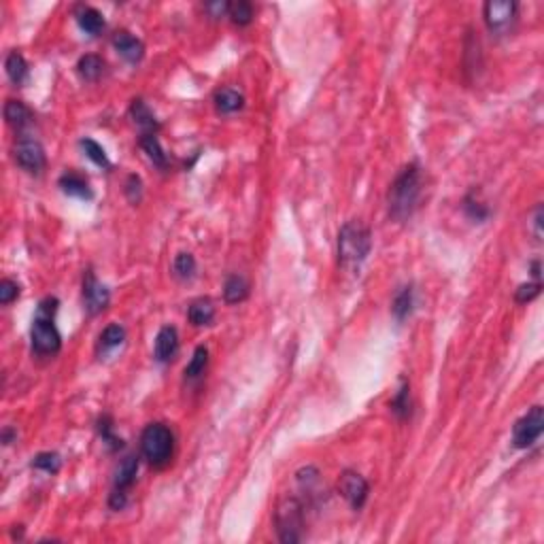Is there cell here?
Instances as JSON below:
<instances>
[{
    "label": "cell",
    "instance_id": "1",
    "mask_svg": "<svg viewBox=\"0 0 544 544\" xmlns=\"http://www.w3.org/2000/svg\"><path fill=\"white\" fill-rule=\"evenodd\" d=\"M421 198V168L417 164H409L406 168L400 170V175L389 187V215L395 221H406Z\"/></svg>",
    "mask_w": 544,
    "mask_h": 544
},
{
    "label": "cell",
    "instance_id": "2",
    "mask_svg": "<svg viewBox=\"0 0 544 544\" xmlns=\"http://www.w3.org/2000/svg\"><path fill=\"white\" fill-rule=\"evenodd\" d=\"M55 312H58V300L45 298L41 300L37 315L32 319V349L39 355H53L62 347V336L55 328Z\"/></svg>",
    "mask_w": 544,
    "mask_h": 544
},
{
    "label": "cell",
    "instance_id": "3",
    "mask_svg": "<svg viewBox=\"0 0 544 544\" xmlns=\"http://www.w3.org/2000/svg\"><path fill=\"white\" fill-rule=\"evenodd\" d=\"M372 247V236L359 221H349L338 232V262L342 266H359Z\"/></svg>",
    "mask_w": 544,
    "mask_h": 544
},
{
    "label": "cell",
    "instance_id": "4",
    "mask_svg": "<svg viewBox=\"0 0 544 544\" xmlns=\"http://www.w3.org/2000/svg\"><path fill=\"white\" fill-rule=\"evenodd\" d=\"M173 449H175V436L168 425L149 423L142 429L140 451L153 468H164L170 462V457H173Z\"/></svg>",
    "mask_w": 544,
    "mask_h": 544
},
{
    "label": "cell",
    "instance_id": "5",
    "mask_svg": "<svg viewBox=\"0 0 544 544\" xmlns=\"http://www.w3.org/2000/svg\"><path fill=\"white\" fill-rule=\"evenodd\" d=\"M274 523L279 540L285 544H296L304 538V506L298 498H281L274 508Z\"/></svg>",
    "mask_w": 544,
    "mask_h": 544
},
{
    "label": "cell",
    "instance_id": "6",
    "mask_svg": "<svg viewBox=\"0 0 544 544\" xmlns=\"http://www.w3.org/2000/svg\"><path fill=\"white\" fill-rule=\"evenodd\" d=\"M544 429V411L542 406H532L512 429V444L517 449H529L534 447Z\"/></svg>",
    "mask_w": 544,
    "mask_h": 544
},
{
    "label": "cell",
    "instance_id": "7",
    "mask_svg": "<svg viewBox=\"0 0 544 544\" xmlns=\"http://www.w3.org/2000/svg\"><path fill=\"white\" fill-rule=\"evenodd\" d=\"M517 11L519 7L517 3H512V0H489V3H485L482 7V17L491 32L504 35L510 30L512 24L517 21Z\"/></svg>",
    "mask_w": 544,
    "mask_h": 544
},
{
    "label": "cell",
    "instance_id": "8",
    "mask_svg": "<svg viewBox=\"0 0 544 544\" xmlns=\"http://www.w3.org/2000/svg\"><path fill=\"white\" fill-rule=\"evenodd\" d=\"M15 162L26 170V173L30 175H39L43 173V168L47 164V158H45V149L43 145L37 140V138H30V136H19V140L15 142Z\"/></svg>",
    "mask_w": 544,
    "mask_h": 544
},
{
    "label": "cell",
    "instance_id": "9",
    "mask_svg": "<svg viewBox=\"0 0 544 544\" xmlns=\"http://www.w3.org/2000/svg\"><path fill=\"white\" fill-rule=\"evenodd\" d=\"M368 491H370L368 480L362 474H357L353 470H345L340 474V478H338V494L349 502V506L353 510H359L366 504Z\"/></svg>",
    "mask_w": 544,
    "mask_h": 544
},
{
    "label": "cell",
    "instance_id": "10",
    "mask_svg": "<svg viewBox=\"0 0 544 544\" xmlns=\"http://www.w3.org/2000/svg\"><path fill=\"white\" fill-rule=\"evenodd\" d=\"M83 300H85V308H88L90 315H98L109 306L111 294L104 285L94 276L92 270L85 272L83 276Z\"/></svg>",
    "mask_w": 544,
    "mask_h": 544
},
{
    "label": "cell",
    "instance_id": "11",
    "mask_svg": "<svg viewBox=\"0 0 544 544\" xmlns=\"http://www.w3.org/2000/svg\"><path fill=\"white\" fill-rule=\"evenodd\" d=\"M179 353V334L173 326H164L156 336V359L160 364L173 362Z\"/></svg>",
    "mask_w": 544,
    "mask_h": 544
},
{
    "label": "cell",
    "instance_id": "12",
    "mask_svg": "<svg viewBox=\"0 0 544 544\" xmlns=\"http://www.w3.org/2000/svg\"><path fill=\"white\" fill-rule=\"evenodd\" d=\"M113 47L118 49V53L122 55V58H126L132 64L140 62L142 53H145V47H142V43L136 37H132L130 32H126V30H122V32H118L115 37H113Z\"/></svg>",
    "mask_w": 544,
    "mask_h": 544
},
{
    "label": "cell",
    "instance_id": "13",
    "mask_svg": "<svg viewBox=\"0 0 544 544\" xmlns=\"http://www.w3.org/2000/svg\"><path fill=\"white\" fill-rule=\"evenodd\" d=\"M75 17H77V24H79L81 30L92 35V37H96V35H100L104 30V17L94 7H79Z\"/></svg>",
    "mask_w": 544,
    "mask_h": 544
},
{
    "label": "cell",
    "instance_id": "14",
    "mask_svg": "<svg viewBox=\"0 0 544 544\" xmlns=\"http://www.w3.org/2000/svg\"><path fill=\"white\" fill-rule=\"evenodd\" d=\"M249 296V281L243 274H230L223 283V298L227 304H241Z\"/></svg>",
    "mask_w": 544,
    "mask_h": 544
},
{
    "label": "cell",
    "instance_id": "15",
    "mask_svg": "<svg viewBox=\"0 0 544 544\" xmlns=\"http://www.w3.org/2000/svg\"><path fill=\"white\" fill-rule=\"evenodd\" d=\"M130 118L134 120V124L142 130V134H156L158 130V122L156 115L151 113V109L142 102V100H134L130 106Z\"/></svg>",
    "mask_w": 544,
    "mask_h": 544
},
{
    "label": "cell",
    "instance_id": "16",
    "mask_svg": "<svg viewBox=\"0 0 544 544\" xmlns=\"http://www.w3.org/2000/svg\"><path fill=\"white\" fill-rule=\"evenodd\" d=\"M187 317L194 326H209L215 319V304L211 298H198L189 304Z\"/></svg>",
    "mask_w": 544,
    "mask_h": 544
},
{
    "label": "cell",
    "instance_id": "17",
    "mask_svg": "<svg viewBox=\"0 0 544 544\" xmlns=\"http://www.w3.org/2000/svg\"><path fill=\"white\" fill-rule=\"evenodd\" d=\"M136 472H138V457L136 455L124 457L115 470V489L128 491L136 480Z\"/></svg>",
    "mask_w": 544,
    "mask_h": 544
},
{
    "label": "cell",
    "instance_id": "18",
    "mask_svg": "<svg viewBox=\"0 0 544 544\" xmlns=\"http://www.w3.org/2000/svg\"><path fill=\"white\" fill-rule=\"evenodd\" d=\"M5 120L15 128V130H24L26 126H30L32 122V113L24 102L19 100H7L5 104Z\"/></svg>",
    "mask_w": 544,
    "mask_h": 544
},
{
    "label": "cell",
    "instance_id": "19",
    "mask_svg": "<svg viewBox=\"0 0 544 544\" xmlns=\"http://www.w3.org/2000/svg\"><path fill=\"white\" fill-rule=\"evenodd\" d=\"M215 106L223 115H230V113H236L245 106V96L232 88H223L215 94Z\"/></svg>",
    "mask_w": 544,
    "mask_h": 544
},
{
    "label": "cell",
    "instance_id": "20",
    "mask_svg": "<svg viewBox=\"0 0 544 544\" xmlns=\"http://www.w3.org/2000/svg\"><path fill=\"white\" fill-rule=\"evenodd\" d=\"M77 71H79L81 79H85V81H98L104 73V60L100 58V55L88 53L77 62Z\"/></svg>",
    "mask_w": 544,
    "mask_h": 544
},
{
    "label": "cell",
    "instance_id": "21",
    "mask_svg": "<svg viewBox=\"0 0 544 544\" xmlns=\"http://www.w3.org/2000/svg\"><path fill=\"white\" fill-rule=\"evenodd\" d=\"M60 187L64 194L68 196H75V198H92V189L88 185V181H85L81 175H75V173H66L60 177Z\"/></svg>",
    "mask_w": 544,
    "mask_h": 544
},
{
    "label": "cell",
    "instance_id": "22",
    "mask_svg": "<svg viewBox=\"0 0 544 544\" xmlns=\"http://www.w3.org/2000/svg\"><path fill=\"white\" fill-rule=\"evenodd\" d=\"M207 364H209V349L207 347H198L185 368V381L194 383L198 379H203L205 370H207Z\"/></svg>",
    "mask_w": 544,
    "mask_h": 544
},
{
    "label": "cell",
    "instance_id": "23",
    "mask_svg": "<svg viewBox=\"0 0 544 544\" xmlns=\"http://www.w3.org/2000/svg\"><path fill=\"white\" fill-rule=\"evenodd\" d=\"M140 147L158 168H166L168 166V158H166V153H164V149H162L156 134H142L140 136Z\"/></svg>",
    "mask_w": 544,
    "mask_h": 544
},
{
    "label": "cell",
    "instance_id": "24",
    "mask_svg": "<svg viewBox=\"0 0 544 544\" xmlns=\"http://www.w3.org/2000/svg\"><path fill=\"white\" fill-rule=\"evenodd\" d=\"M124 340H126V330H124L120 323H113V326H109V328L100 334L98 349H100L102 353H106V351H111V349L122 347Z\"/></svg>",
    "mask_w": 544,
    "mask_h": 544
},
{
    "label": "cell",
    "instance_id": "25",
    "mask_svg": "<svg viewBox=\"0 0 544 544\" xmlns=\"http://www.w3.org/2000/svg\"><path fill=\"white\" fill-rule=\"evenodd\" d=\"M5 68H7V75L9 79L15 83V85H21L28 77V64L24 60V55L17 53V51H11L7 55V62H5Z\"/></svg>",
    "mask_w": 544,
    "mask_h": 544
},
{
    "label": "cell",
    "instance_id": "26",
    "mask_svg": "<svg viewBox=\"0 0 544 544\" xmlns=\"http://www.w3.org/2000/svg\"><path fill=\"white\" fill-rule=\"evenodd\" d=\"M391 310H393L397 321H402V319L409 317L411 310H413V288H411V285H406V288H402V290L395 294L393 304H391Z\"/></svg>",
    "mask_w": 544,
    "mask_h": 544
},
{
    "label": "cell",
    "instance_id": "27",
    "mask_svg": "<svg viewBox=\"0 0 544 544\" xmlns=\"http://www.w3.org/2000/svg\"><path fill=\"white\" fill-rule=\"evenodd\" d=\"M391 411L395 413V417L406 419L411 415V385L406 381H402L397 393L391 400Z\"/></svg>",
    "mask_w": 544,
    "mask_h": 544
},
{
    "label": "cell",
    "instance_id": "28",
    "mask_svg": "<svg viewBox=\"0 0 544 544\" xmlns=\"http://www.w3.org/2000/svg\"><path fill=\"white\" fill-rule=\"evenodd\" d=\"M230 19L236 26H249L253 21V5L247 0H238V3H230Z\"/></svg>",
    "mask_w": 544,
    "mask_h": 544
},
{
    "label": "cell",
    "instance_id": "29",
    "mask_svg": "<svg viewBox=\"0 0 544 544\" xmlns=\"http://www.w3.org/2000/svg\"><path fill=\"white\" fill-rule=\"evenodd\" d=\"M60 466H62L60 455H58V453H51V451L39 453V455L35 457V462H32V468L43 470V472H47V474H55V472L60 470Z\"/></svg>",
    "mask_w": 544,
    "mask_h": 544
},
{
    "label": "cell",
    "instance_id": "30",
    "mask_svg": "<svg viewBox=\"0 0 544 544\" xmlns=\"http://www.w3.org/2000/svg\"><path fill=\"white\" fill-rule=\"evenodd\" d=\"M81 147H83V151H85V156H88L96 166H102V168H111V162H109V158H106V153H104V149L98 145L96 140H92V138H83L81 140Z\"/></svg>",
    "mask_w": 544,
    "mask_h": 544
},
{
    "label": "cell",
    "instance_id": "31",
    "mask_svg": "<svg viewBox=\"0 0 544 544\" xmlns=\"http://www.w3.org/2000/svg\"><path fill=\"white\" fill-rule=\"evenodd\" d=\"M175 274L181 279V281H187L196 274V260H194V255L191 253H179L175 257Z\"/></svg>",
    "mask_w": 544,
    "mask_h": 544
},
{
    "label": "cell",
    "instance_id": "32",
    "mask_svg": "<svg viewBox=\"0 0 544 544\" xmlns=\"http://www.w3.org/2000/svg\"><path fill=\"white\" fill-rule=\"evenodd\" d=\"M540 290H542V283H540V281L523 283V285H519V290H517V294H514V298H517V302L525 304V302H532L534 298H538V296H540Z\"/></svg>",
    "mask_w": 544,
    "mask_h": 544
},
{
    "label": "cell",
    "instance_id": "33",
    "mask_svg": "<svg viewBox=\"0 0 544 544\" xmlns=\"http://www.w3.org/2000/svg\"><path fill=\"white\" fill-rule=\"evenodd\" d=\"M19 296V285L11 279H3L0 281V304H11L15 298Z\"/></svg>",
    "mask_w": 544,
    "mask_h": 544
},
{
    "label": "cell",
    "instance_id": "34",
    "mask_svg": "<svg viewBox=\"0 0 544 544\" xmlns=\"http://www.w3.org/2000/svg\"><path fill=\"white\" fill-rule=\"evenodd\" d=\"M98 429H100V436H102V440L104 442H109L113 449H120L122 447V440L113 434V425H111V419L109 417H102L100 419V423H98Z\"/></svg>",
    "mask_w": 544,
    "mask_h": 544
},
{
    "label": "cell",
    "instance_id": "35",
    "mask_svg": "<svg viewBox=\"0 0 544 544\" xmlns=\"http://www.w3.org/2000/svg\"><path fill=\"white\" fill-rule=\"evenodd\" d=\"M466 213L470 219H476V221H482L487 219V215H489V211H487V207L482 203H478V200L474 198H466V205H464Z\"/></svg>",
    "mask_w": 544,
    "mask_h": 544
},
{
    "label": "cell",
    "instance_id": "36",
    "mask_svg": "<svg viewBox=\"0 0 544 544\" xmlns=\"http://www.w3.org/2000/svg\"><path fill=\"white\" fill-rule=\"evenodd\" d=\"M126 196H128V200L130 203H140V196H142V183H140V179L136 177V175H132L130 179H128V183H126Z\"/></svg>",
    "mask_w": 544,
    "mask_h": 544
},
{
    "label": "cell",
    "instance_id": "37",
    "mask_svg": "<svg viewBox=\"0 0 544 544\" xmlns=\"http://www.w3.org/2000/svg\"><path fill=\"white\" fill-rule=\"evenodd\" d=\"M205 11H207L211 17L219 19V17L230 13V3H225V0H217V3H207V5H205Z\"/></svg>",
    "mask_w": 544,
    "mask_h": 544
},
{
    "label": "cell",
    "instance_id": "38",
    "mask_svg": "<svg viewBox=\"0 0 544 544\" xmlns=\"http://www.w3.org/2000/svg\"><path fill=\"white\" fill-rule=\"evenodd\" d=\"M126 504H128V491L113 489V494H111V498H109V506H111L113 510H122Z\"/></svg>",
    "mask_w": 544,
    "mask_h": 544
},
{
    "label": "cell",
    "instance_id": "39",
    "mask_svg": "<svg viewBox=\"0 0 544 544\" xmlns=\"http://www.w3.org/2000/svg\"><path fill=\"white\" fill-rule=\"evenodd\" d=\"M542 217H544L542 207H536L534 209V217H532V227H534V236L538 241H542Z\"/></svg>",
    "mask_w": 544,
    "mask_h": 544
},
{
    "label": "cell",
    "instance_id": "40",
    "mask_svg": "<svg viewBox=\"0 0 544 544\" xmlns=\"http://www.w3.org/2000/svg\"><path fill=\"white\" fill-rule=\"evenodd\" d=\"M13 436H15L13 429H9V427H5V429H3V442H5V444H11Z\"/></svg>",
    "mask_w": 544,
    "mask_h": 544
},
{
    "label": "cell",
    "instance_id": "41",
    "mask_svg": "<svg viewBox=\"0 0 544 544\" xmlns=\"http://www.w3.org/2000/svg\"><path fill=\"white\" fill-rule=\"evenodd\" d=\"M532 274H534V279H536V281H540V262H538V260L532 264Z\"/></svg>",
    "mask_w": 544,
    "mask_h": 544
}]
</instances>
